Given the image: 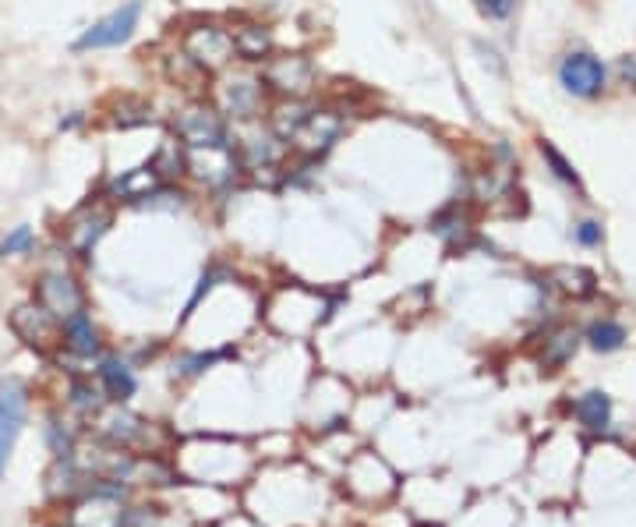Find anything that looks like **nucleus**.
Here are the masks:
<instances>
[{"label": "nucleus", "instance_id": "obj_2", "mask_svg": "<svg viewBox=\"0 0 636 527\" xmlns=\"http://www.w3.org/2000/svg\"><path fill=\"white\" fill-rule=\"evenodd\" d=\"M138 18H142V0H128L117 11H110L106 18L92 22L82 36L75 39L78 54H89V50H114V46L128 43L138 29Z\"/></svg>", "mask_w": 636, "mask_h": 527}, {"label": "nucleus", "instance_id": "obj_7", "mask_svg": "<svg viewBox=\"0 0 636 527\" xmlns=\"http://www.w3.org/2000/svg\"><path fill=\"white\" fill-rule=\"evenodd\" d=\"M265 82L273 85V89H280L283 96H290V100H297V96L311 92V85H315V71H311V64L297 54L294 57H276V61L265 68Z\"/></svg>", "mask_w": 636, "mask_h": 527}, {"label": "nucleus", "instance_id": "obj_10", "mask_svg": "<svg viewBox=\"0 0 636 527\" xmlns=\"http://www.w3.org/2000/svg\"><path fill=\"white\" fill-rule=\"evenodd\" d=\"M106 223H110V213H106V209L85 206L82 213H78L75 220L68 223V241H71V248H75L78 255L92 252V245H96L99 237H103Z\"/></svg>", "mask_w": 636, "mask_h": 527}, {"label": "nucleus", "instance_id": "obj_15", "mask_svg": "<svg viewBox=\"0 0 636 527\" xmlns=\"http://www.w3.org/2000/svg\"><path fill=\"white\" fill-rule=\"evenodd\" d=\"M587 344L594 347V351L601 354H612L619 351L622 344H626V326L615 319H598L591 329H587Z\"/></svg>", "mask_w": 636, "mask_h": 527}, {"label": "nucleus", "instance_id": "obj_18", "mask_svg": "<svg viewBox=\"0 0 636 527\" xmlns=\"http://www.w3.org/2000/svg\"><path fill=\"white\" fill-rule=\"evenodd\" d=\"M576 333L573 329H562V333H555L552 340H548V354H545V365H566L569 358L576 354Z\"/></svg>", "mask_w": 636, "mask_h": 527}, {"label": "nucleus", "instance_id": "obj_4", "mask_svg": "<svg viewBox=\"0 0 636 527\" xmlns=\"http://www.w3.org/2000/svg\"><path fill=\"white\" fill-rule=\"evenodd\" d=\"M184 54H188L198 68L216 71L223 68L237 50H234V36H230L227 29H220V25H198V29H191L188 39H184Z\"/></svg>", "mask_w": 636, "mask_h": 527}, {"label": "nucleus", "instance_id": "obj_22", "mask_svg": "<svg viewBox=\"0 0 636 527\" xmlns=\"http://www.w3.org/2000/svg\"><path fill=\"white\" fill-rule=\"evenodd\" d=\"M71 404H75L78 411H85V414H89V411L96 414L103 400H99L96 386H89V382H75V386H71Z\"/></svg>", "mask_w": 636, "mask_h": 527}, {"label": "nucleus", "instance_id": "obj_11", "mask_svg": "<svg viewBox=\"0 0 636 527\" xmlns=\"http://www.w3.org/2000/svg\"><path fill=\"white\" fill-rule=\"evenodd\" d=\"M99 382H103L106 397L117 400V404H124L128 397H135V390H138L135 372L117 358H106L103 365H99Z\"/></svg>", "mask_w": 636, "mask_h": 527}, {"label": "nucleus", "instance_id": "obj_3", "mask_svg": "<svg viewBox=\"0 0 636 527\" xmlns=\"http://www.w3.org/2000/svg\"><path fill=\"white\" fill-rule=\"evenodd\" d=\"M25 418H29V390L22 379H0V478L8 471V460L22 436Z\"/></svg>", "mask_w": 636, "mask_h": 527}, {"label": "nucleus", "instance_id": "obj_14", "mask_svg": "<svg viewBox=\"0 0 636 527\" xmlns=\"http://www.w3.org/2000/svg\"><path fill=\"white\" fill-rule=\"evenodd\" d=\"M538 153H541V160H545V167L552 170L555 181H562L566 188H573L576 195H583L580 174H576V167L566 160V156H562V149L555 146V142H548V138H538Z\"/></svg>", "mask_w": 636, "mask_h": 527}, {"label": "nucleus", "instance_id": "obj_12", "mask_svg": "<svg viewBox=\"0 0 636 527\" xmlns=\"http://www.w3.org/2000/svg\"><path fill=\"white\" fill-rule=\"evenodd\" d=\"M64 344H68V351L82 354V358L99 351V333L92 326L89 312H75L71 319H64Z\"/></svg>", "mask_w": 636, "mask_h": 527}, {"label": "nucleus", "instance_id": "obj_13", "mask_svg": "<svg viewBox=\"0 0 636 527\" xmlns=\"http://www.w3.org/2000/svg\"><path fill=\"white\" fill-rule=\"evenodd\" d=\"M576 418L587 428H594V432H605V428L612 425V397L601 390L583 393V397L576 400Z\"/></svg>", "mask_w": 636, "mask_h": 527}, {"label": "nucleus", "instance_id": "obj_1", "mask_svg": "<svg viewBox=\"0 0 636 527\" xmlns=\"http://www.w3.org/2000/svg\"><path fill=\"white\" fill-rule=\"evenodd\" d=\"M559 85L569 92V96H576V100H598L601 92L608 89V68H605V61H601L598 54H591V50L576 46V50L562 54V61H559Z\"/></svg>", "mask_w": 636, "mask_h": 527}, {"label": "nucleus", "instance_id": "obj_24", "mask_svg": "<svg viewBox=\"0 0 636 527\" xmlns=\"http://www.w3.org/2000/svg\"><path fill=\"white\" fill-rule=\"evenodd\" d=\"M615 75H619V82H622V85H629V89H636V54L619 57V64H615Z\"/></svg>", "mask_w": 636, "mask_h": 527}, {"label": "nucleus", "instance_id": "obj_9", "mask_svg": "<svg viewBox=\"0 0 636 527\" xmlns=\"http://www.w3.org/2000/svg\"><path fill=\"white\" fill-rule=\"evenodd\" d=\"M223 110H227L230 117H241V121L255 117L258 110H262V82L248 75L230 78V82L223 85Z\"/></svg>", "mask_w": 636, "mask_h": 527}, {"label": "nucleus", "instance_id": "obj_8", "mask_svg": "<svg viewBox=\"0 0 636 527\" xmlns=\"http://www.w3.org/2000/svg\"><path fill=\"white\" fill-rule=\"evenodd\" d=\"M11 329H15L18 337L32 347H50L53 344V329H57V319L46 312L43 305H22L15 315H11Z\"/></svg>", "mask_w": 636, "mask_h": 527}, {"label": "nucleus", "instance_id": "obj_21", "mask_svg": "<svg viewBox=\"0 0 636 527\" xmlns=\"http://www.w3.org/2000/svg\"><path fill=\"white\" fill-rule=\"evenodd\" d=\"M573 241H576V245H583V248H598L601 241H605V230H601L598 220H580L573 227Z\"/></svg>", "mask_w": 636, "mask_h": 527}, {"label": "nucleus", "instance_id": "obj_5", "mask_svg": "<svg viewBox=\"0 0 636 527\" xmlns=\"http://www.w3.org/2000/svg\"><path fill=\"white\" fill-rule=\"evenodd\" d=\"M177 135L188 149H230L227 128H223L220 114L209 107H191L177 117Z\"/></svg>", "mask_w": 636, "mask_h": 527}, {"label": "nucleus", "instance_id": "obj_6", "mask_svg": "<svg viewBox=\"0 0 636 527\" xmlns=\"http://www.w3.org/2000/svg\"><path fill=\"white\" fill-rule=\"evenodd\" d=\"M39 305L53 315V319H71L75 312H85V294L71 276L64 273H50L39 280Z\"/></svg>", "mask_w": 636, "mask_h": 527}, {"label": "nucleus", "instance_id": "obj_17", "mask_svg": "<svg viewBox=\"0 0 636 527\" xmlns=\"http://www.w3.org/2000/svg\"><path fill=\"white\" fill-rule=\"evenodd\" d=\"M103 436L114 439L117 446H128L135 436H142V418H135V414H128V411H114L106 418Z\"/></svg>", "mask_w": 636, "mask_h": 527}, {"label": "nucleus", "instance_id": "obj_16", "mask_svg": "<svg viewBox=\"0 0 636 527\" xmlns=\"http://www.w3.org/2000/svg\"><path fill=\"white\" fill-rule=\"evenodd\" d=\"M234 36V50L241 57H262V54H269V32L262 29V25H241V29H234L230 32Z\"/></svg>", "mask_w": 636, "mask_h": 527}, {"label": "nucleus", "instance_id": "obj_23", "mask_svg": "<svg viewBox=\"0 0 636 527\" xmlns=\"http://www.w3.org/2000/svg\"><path fill=\"white\" fill-rule=\"evenodd\" d=\"M50 450L57 453V460H64V457H71V446H75V439H71V432H64V425L61 421H50Z\"/></svg>", "mask_w": 636, "mask_h": 527}, {"label": "nucleus", "instance_id": "obj_19", "mask_svg": "<svg viewBox=\"0 0 636 527\" xmlns=\"http://www.w3.org/2000/svg\"><path fill=\"white\" fill-rule=\"evenodd\" d=\"M36 248V234L29 227H18L11 230L4 241H0V255H29Z\"/></svg>", "mask_w": 636, "mask_h": 527}, {"label": "nucleus", "instance_id": "obj_20", "mask_svg": "<svg viewBox=\"0 0 636 527\" xmlns=\"http://www.w3.org/2000/svg\"><path fill=\"white\" fill-rule=\"evenodd\" d=\"M474 8L477 15L488 18V22H506V18L520 8V0H474Z\"/></svg>", "mask_w": 636, "mask_h": 527}]
</instances>
